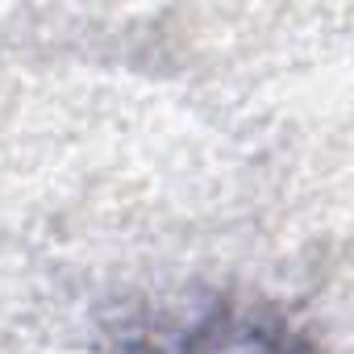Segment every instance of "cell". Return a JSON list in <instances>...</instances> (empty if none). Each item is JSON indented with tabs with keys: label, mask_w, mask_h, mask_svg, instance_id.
Instances as JSON below:
<instances>
[{
	"label": "cell",
	"mask_w": 354,
	"mask_h": 354,
	"mask_svg": "<svg viewBox=\"0 0 354 354\" xmlns=\"http://www.w3.org/2000/svg\"><path fill=\"white\" fill-rule=\"evenodd\" d=\"M180 354H313L304 342H296L292 333L242 321V317H217L209 325H201Z\"/></svg>",
	"instance_id": "1"
}]
</instances>
